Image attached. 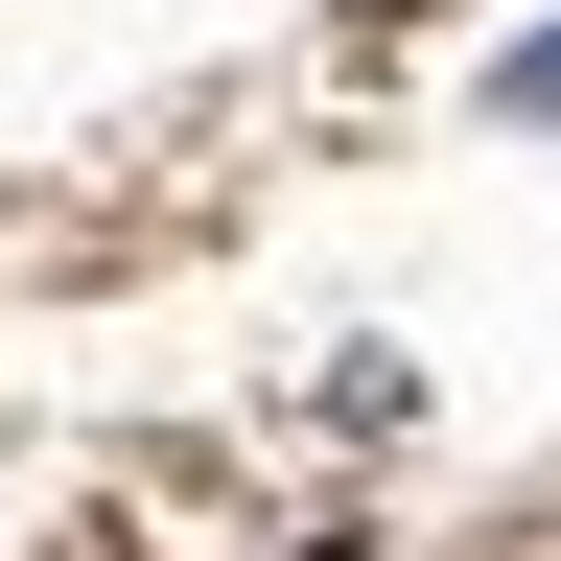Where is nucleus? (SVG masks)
<instances>
[{
  "mask_svg": "<svg viewBox=\"0 0 561 561\" xmlns=\"http://www.w3.org/2000/svg\"><path fill=\"white\" fill-rule=\"evenodd\" d=\"M515 117H561V47H515Z\"/></svg>",
  "mask_w": 561,
  "mask_h": 561,
  "instance_id": "nucleus-1",
  "label": "nucleus"
}]
</instances>
